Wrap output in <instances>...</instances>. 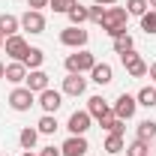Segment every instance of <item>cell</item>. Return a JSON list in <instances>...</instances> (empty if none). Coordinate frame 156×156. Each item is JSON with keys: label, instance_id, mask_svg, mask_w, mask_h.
<instances>
[{"label": "cell", "instance_id": "d4e9b609", "mask_svg": "<svg viewBox=\"0 0 156 156\" xmlns=\"http://www.w3.org/2000/svg\"><path fill=\"white\" fill-rule=\"evenodd\" d=\"M126 156H150V144L147 141H141V138H135L132 144H126V150H123Z\"/></svg>", "mask_w": 156, "mask_h": 156}, {"label": "cell", "instance_id": "9a60e30c", "mask_svg": "<svg viewBox=\"0 0 156 156\" xmlns=\"http://www.w3.org/2000/svg\"><path fill=\"white\" fill-rule=\"evenodd\" d=\"M24 87L33 90V93L48 90V72H42V69H30V72H27V81H24Z\"/></svg>", "mask_w": 156, "mask_h": 156}, {"label": "cell", "instance_id": "5bb4252c", "mask_svg": "<svg viewBox=\"0 0 156 156\" xmlns=\"http://www.w3.org/2000/svg\"><path fill=\"white\" fill-rule=\"evenodd\" d=\"M84 90H87V78L72 75V72L63 78V93L66 96H84Z\"/></svg>", "mask_w": 156, "mask_h": 156}, {"label": "cell", "instance_id": "f1b7e54d", "mask_svg": "<svg viewBox=\"0 0 156 156\" xmlns=\"http://www.w3.org/2000/svg\"><path fill=\"white\" fill-rule=\"evenodd\" d=\"M132 45H135V42H132V36H129V33L117 36V39H114V54H123V51H132Z\"/></svg>", "mask_w": 156, "mask_h": 156}, {"label": "cell", "instance_id": "4fadbf2b", "mask_svg": "<svg viewBox=\"0 0 156 156\" xmlns=\"http://www.w3.org/2000/svg\"><path fill=\"white\" fill-rule=\"evenodd\" d=\"M87 114L93 117V120H102V117L114 114V111H111L108 99H102V96H90V99H87Z\"/></svg>", "mask_w": 156, "mask_h": 156}, {"label": "cell", "instance_id": "3957f363", "mask_svg": "<svg viewBox=\"0 0 156 156\" xmlns=\"http://www.w3.org/2000/svg\"><path fill=\"white\" fill-rule=\"evenodd\" d=\"M9 105H12V111H30L36 105V93L27 90V87H15L9 93Z\"/></svg>", "mask_w": 156, "mask_h": 156}, {"label": "cell", "instance_id": "52a82bcc", "mask_svg": "<svg viewBox=\"0 0 156 156\" xmlns=\"http://www.w3.org/2000/svg\"><path fill=\"white\" fill-rule=\"evenodd\" d=\"M3 48H6V54L12 60H21L24 63V57H27V51H30V45H27V39L24 36H6V42H3Z\"/></svg>", "mask_w": 156, "mask_h": 156}, {"label": "cell", "instance_id": "f546056e", "mask_svg": "<svg viewBox=\"0 0 156 156\" xmlns=\"http://www.w3.org/2000/svg\"><path fill=\"white\" fill-rule=\"evenodd\" d=\"M48 6H51L54 12H60V15H66V12H69L72 6H78V0H51Z\"/></svg>", "mask_w": 156, "mask_h": 156}, {"label": "cell", "instance_id": "7402d4cb", "mask_svg": "<svg viewBox=\"0 0 156 156\" xmlns=\"http://www.w3.org/2000/svg\"><path fill=\"white\" fill-rule=\"evenodd\" d=\"M36 129H39V135H54V132H57V120H54V114H42L39 123H36Z\"/></svg>", "mask_w": 156, "mask_h": 156}, {"label": "cell", "instance_id": "6da1fadb", "mask_svg": "<svg viewBox=\"0 0 156 156\" xmlns=\"http://www.w3.org/2000/svg\"><path fill=\"white\" fill-rule=\"evenodd\" d=\"M126 18H129V12H126L123 6H108V9H105V18H102V30L111 39L123 36V33H126Z\"/></svg>", "mask_w": 156, "mask_h": 156}, {"label": "cell", "instance_id": "7c38bea8", "mask_svg": "<svg viewBox=\"0 0 156 156\" xmlns=\"http://www.w3.org/2000/svg\"><path fill=\"white\" fill-rule=\"evenodd\" d=\"M6 81L9 84H15V87H21L24 81H27V66L21 63V60H12V63H6Z\"/></svg>", "mask_w": 156, "mask_h": 156}, {"label": "cell", "instance_id": "ac0fdd59", "mask_svg": "<svg viewBox=\"0 0 156 156\" xmlns=\"http://www.w3.org/2000/svg\"><path fill=\"white\" fill-rule=\"evenodd\" d=\"M99 126H102L105 132H114V135H123V132H126V120H120V117H114V114L102 117Z\"/></svg>", "mask_w": 156, "mask_h": 156}, {"label": "cell", "instance_id": "74e56055", "mask_svg": "<svg viewBox=\"0 0 156 156\" xmlns=\"http://www.w3.org/2000/svg\"><path fill=\"white\" fill-rule=\"evenodd\" d=\"M147 3H150V9H156V0H147Z\"/></svg>", "mask_w": 156, "mask_h": 156}, {"label": "cell", "instance_id": "d590c367", "mask_svg": "<svg viewBox=\"0 0 156 156\" xmlns=\"http://www.w3.org/2000/svg\"><path fill=\"white\" fill-rule=\"evenodd\" d=\"M3 75H6V63L0 60V81H3Z\"/></svg>", "mask_w": 156, "mask_h": 156}, {"label": "cell", "instance_id": "4316f807", "mask_svg": "<svg viewBox=\"0 0 156 156\" xmlns=\"http://www.w3.org/2000/svg\"><path fill=\"white\" fill-rule=\"evenodd\" d=\"M141 30H144L147 36H156V9H147V12L141 15Z\"/></svg>", "mask_w": 156, "mask_h": 156}, {"label": "cell", "instance_id": "f35d334b", "mask_svg": "<svg viewBox=\"0 0 156 156\" xmlns=\"http://www.w3.org/2000/svg\"><path fill=\"white\" fill-rule=\"evenodd\" d=\"M3 42H6V39H3V36H0V48H3Z\"/></svg>", "mask_w": 156, "mask_h": 156}, {"label": "cell", "instance_id": "e0dca14e", "mask_svg": "<svg viewBox=\"0 0 156 156\" xmlns=\"http://www.w3.org/2000/svg\"><path fill=\"white\" fill-rule=\"evenodd\" d=\"M21 30V18H15V15H9V12H3L0 15V36H15Z\"/></svg>", "mask_w": 156, "mask_h": 156}, {"label": "cell", "instance_id": "1f68e13d", "mask_svg": "<svg viewBox=\"0 0 156 156\" xmlns=\"http://www.w3.org/2000/svg\"><path fill=\"white\" fill-rule=\"evenodd\" d=\"M48 3H51V0H27V6H30V9H36V12H42Z\"/></svg>", "mask_w": 156, "mask_h": 156}, {"label": "cell", "instance_id": "83f0119b", "mask_svg": "<svg viewBox=\"0 0 156 156\" xmlns=\"http://www.w3.org/2000/svg\"><path fill=\"white\" fill-rule=\"evenodd\" d=\"M147 9H150L147 0H126V12H129V15H138V18H141Z\"/></svg>", "mask_w": 156, "mask_h": 156}, {"label": "cell", "instance_id": "5b68a950", "mask_svg": "<svg viewBox=\"0 0 156 156\" xmlns=\"http://www.w3.org/2000/svg\"><path fill=\"white\" fill-rule=\"evenodd\" d=\"M120 63L126 66V72H129L132 78H144V75H147V69H150V66L135 54V48H132V51H123V54H120Z\"/></svg>", "mask_w": 156, "mask_h": 156}, {"label": "cell", "instance_id": "8d00e7d4", "mask_svg": "<svg viewBox=\"0 0 156 156\" xmlns=\"http://www.w3.org/2000/svg\"><path fill=\"white\" fill-rule=\"evenodd\" d=\"M21 156H36V153H33V150H24V153H21Z\"/></svg>", "mask_w": 156, "mask_h": 156}, {"label": "cell", "instance_id": "d6a6232c", "mask_svg": "<svg viewBox=\"0 0 156 156\" xmlns=\"http://www.w3.org/2000/svg\"><path fill=\"white\" fill-rule=\"evenodd\" d=\"M39 156H60V150L51 144V147H42V150H39Z\"/></svg>", "mask_w": 156, "mask_h": 156}, {"label": "cell", "instance_id": "d6986e66", "mask_svg": "<svg viewBox=\"0 0 156 156\" xmlns=\"http://www.w3.org/2000/svg\"><path fill=\"white\" fill-rule=\"evenodd\" d=\"M36 141H39V129H30V126H24L18 132V144L24 147V150H33L36 147Z\"/></svg>", "mask_w": 156, "mask_h": 156}, {"label": "cell", "instance_id": "277c9868", "mask_svg": "<svg viewBox=\"0 0 156 156\" xmlns=\"http://www.w3.org/2000/svg\"><path fill=\"white\" fill-rule=\"evenodd\" d=\"M135 108H138V99L129 96V93H120V96L114 99V105H111L114 117H120V120H132V117H135Z\"/></svg>", "mask_w": 156, "mask_h": 156}, {"label": "cell", "instance_id": "836d02e7", "mask_svg": "<svg viewBox=\"0 0 156 156\" xmlns=\"http://www.w3.org/2000/svg\"><path fill=\"white\" fill-rule=\"evenodd\" d=\"M93 3H99V6H114L117 0H93Z\"/></svg>", "mask_w": 156, "mask_h": 156}, {"label": "cell", "instance_id": "603a6c76", "mask_svg": "<svg viewBox=\"0 0 156 156\" xmlns=\"http://www.w3.org/2000/svg\"><path fill=\"white\" fill-rule=\"evenodd\" d=\"M138 138L150 144L156 138V120H141V123H138Z\"/></svg>", "mask_w": 156, "mask_h": 156}, {"label": "cell", "instance_id": "ffe728a7", "mask_svg": "<svg viewBox=\"0 0 156 156\" xmlns=\"http://www.w3.org/2000/svg\"><path fill=\"white\" fill-rule=\"evenodd\" d=\"M126 150V141H123V135H114V132H108V138H105V153L108 156H117Z\"/></svg>", "mask_w": 156, "mask_h": 156}, {"label": "cell", "instance_id": "ab89813d", "mask_svg": "<svg viewBox=\"0 0 156 156\" xmlns=\"http://www.w3.org/2000/svg\"><path fill=\"white\" fill-rule=\"evenodd\" d=\"M102 156H108V153H102Z\"/></svg>", "mask_w": 156, "mask_h": 156}, {"label": "cell", "instance_id": "8fae6325", "mask_svg": "<svg viewBox=\"0 0 156 156\" xmlns=\"http://www.w3.org/2000/svg\"><path fill=\"white\" fill-rule=\"evenodd\" d=\"M90 123H93V117L87 114V111H72V114H69V123H66V129H69L72 135H84V132L90 129Z\"/></svg>", "mask_w": 156, "mask_h": 156}, {"label": "cell", "instance_id": "2e32d148", "mask_svg": "<svg viewBox=\"0 0 156 156\" xmlns=\"http://www.w3.org/2000/svg\"><path fill=\"white\" fill-rule=\"evenodd\" d=\"M90 81H96L99 87L111 84V81H114V69H111V63H96V66L90 69Z\"/></svg>", "mask_w": 156, "mask_h": 156}, {"label": "cell", "instance_id": "ba28073f", "mask_svg": "<svg viewBox=\"0 0 156 156\" xmlns=\"http://www.w3.org/2000/svg\"><path fill=\"white\" fill-rule=\"evenodd\" d=\"M21 30H27V33H45V15L36 12V9H27L21 15Z\"/></svg>", "mask_w": 156, "mask_h": 156}, {"label": "cell", "instance_id": "7a4b0ae2", "mask_svg": "<svg viewBox=\"0 0 156 156\" xmlns=\"http://www.w3.org/2000/svg\"><path fill=\"white\" fill-rule=\"evenodd\" d=\"M66 72H72V75H84V72H90L93 66H96V57L87 51V48H78L75 54H69L66 57Z\"/></svg>", "mask_w": 156, "mask_h": 156}, {"label": "cell", "instance_id": "cb8c5ba5", "mask_svg": "<svg viewBox=\"0 0 156 156\" xmlns=\"http://www.w3.org/2000/svg\"><path fill=\"white\" fill-rule=\"evenodd\" d=\"M42 63H45V51H42V48H30L27 57H24V66H27V69H39Z\"/></svg>", "mask_w": 156, "mask_h": 156}, {"label": "cell", "instance_id": "484cf974", "mask_svg": "<svg viewBox=\"0 0 156 156\" xmlns=\"http://www.w3.org/2000/svg\"><path fill=\"white\" fill-rule=\"evenodd\" d=\"M135 99H138V105L153 108V105H156V90H153V87H141V90L135 93Z\"/></svg>", "mask_w": 156, "mask_h": 156}, {"label": "cell", "instance_id": "8992f818", "mask_svg": "<svg viewBox=\"0 0 156 156\" xmlns=\"http://www.w3.org/2000/svg\"><path fill=\"white\" fill-rule=\"evenodd\" d=\"M87 39H90V33L84 27H66V30H60V42L66 48H84Z\"/></svg>", "mask_w": 156, "mask_h": 156}, {"label": "cell", "instance_id": "4dcf8cb0", "mask_svg": "<svg viewBox=\"0 0 156 156\" xmlns=\"http://www.w3.org/2000/svg\"><path fill=\"white\" fill-rule=\"evenodd\" d=\"M105 9H108V6H99V3L87 6V12H90V21H93V24H102V18H105Z\"/></svg>", "mask_w": 156, "mask_h": 156}, {"label": "cell", "instance_id": "44dd1931", "mask_svg": "<svg viewBox=\"0 0 156 156\" xmlns=\"http://www.w3.org/2000/svg\"><path fill=\"white\" fill-rule=\"evenodd\" d=\"M66 18L72 21V27H81L84 21H90V12H87V6H81V3H78V6H72V9L66 12Z\"/></svg>", "mask_w": 156, "mask_h": 156}, {"label": "cell", "instance_id": "60d3db41", "mask_svg": "<svg viewBox=\"0 0 156 156\" xmlns=\"http://www.w3.org/2000/svg\"><path fill=\"white\" fill-rule=\"evenodd\" d=\"M153 90H156V87H153Z\"/></svg>", "mask_w": 156, "mask_h": 156}, {"label": "cell", "instance_id": "30bf717a", "mask_svg": "<svg viewBox=\"0 0 156 156\" xmlns=\"http://www.w3.org/2000/svg\"><path fill=\"white\" fill-rule=\"evenodd\" d=\"M36 96H39V105H42L45 114H54L60 105H63V93H60V90H51V87L42 90V93H36Z\"/></svg>", "mask_w": 156, "mask_h": 156}, {"label": "cell", "instance_id": "e575fe53", "mask_svg": "<svg viewBox=\"0 0 156 156\" xmlns=\"http://www.w3.org/2000/svg\"><path fill=\"white\" fill-rule=\"evenodd\" d=\"M147 75L153 78V84H156V63H153V66H150V69H147Z\"/></svg>", "mask_w": 156, "mask_h": 156}, {"label": "cell", "instance_id": "9c48e42d", "mask_svg": "<svg viewBox=\"0 0 156 156\" xmlns=\"http://www.w3.org/2000/svg\"><path fill=\"white\" fill-rule=\"evenodd\" d=\"M87 150L90 147H87V138L84 135H69L63 141V147H60V156H84Z\"/></svg>", "mask_w": 156, "mask_h": 156}]
</instances>
